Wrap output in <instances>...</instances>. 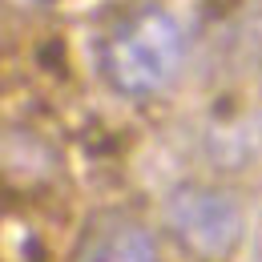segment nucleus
Masks as SVG:
<instances>
[{
    "mask_svg": "<svg viewBox=\"0 0 262 262\" xmlns=\"http://www.w3.org/2000/svg\"><path fill=\"white\" fill-rule=\"evenodd\" d=\"M186 65V29L162 4L129 8L101 40V77L113 93L149 101L165 93Z\"/></svg>",
    "mask_w": 262,
    "mask_h": 262,
    "instance_id": "nucleus-1",
    "label": "nucleus"
},
{
    "mask_svg": "<svg viewBox=\"0 0 262 262\" xmlns=\"http://www.w3.org/2000/svg\"><path fill=\"white\" fill-rule=\"evenodd\" d=\"M165 226L198 258H226L242 238L246 214L234 194L218 186L186 182L165 198Z\"/></svg>",
    "mask_w": 262,
    "mask_h": 262,
    "instance_id": "nucleus-2",
    "label": "nucleus"
},
{
    "mask_svg": "<svg viewBox=\"0 0 262 262\" xmlns=\"http://www.w3.org/2000/svg\"><path fill=\"white\" fill-rule=\"evenodd\" d=\"M85 262H162L158 238L137 222H117L89 242Z\"/></svg>",
    "mask_w": 262,
    "mask_h": 262,
    "instance_id": "nucleus-3",
    "label": "nucleus"
}]
</instances>
